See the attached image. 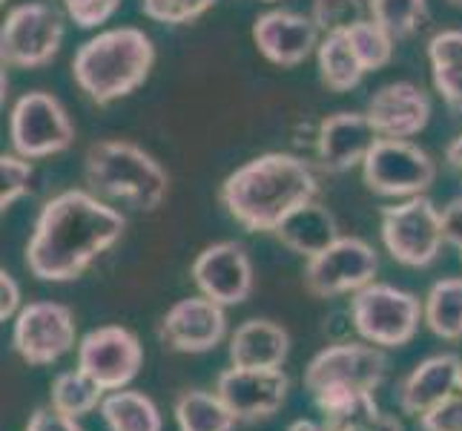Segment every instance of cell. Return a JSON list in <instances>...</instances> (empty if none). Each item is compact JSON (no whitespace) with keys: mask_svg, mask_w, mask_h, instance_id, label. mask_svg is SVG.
Instances as JSON below:
<instances>
[{"mask_svg":"<svg viewBox=\"0 0 462 431\" xmlns=\"http://www.w3.org/2000/svg\"><path fill=\"white\" fill-rule=\"evenodd\" d=\"M126 219L98 193L69 187L41 207L26 245V267L41 282H75L121 242Z\"/></svg>","mask_w":462,"mask_h":431,"instance_id":"6da1fadb","label":"cell"},{"mask_svg":"<svg viewBox=\"0 0 462 431\" xmlns=\"http://www.w3.org/2000/svg\"><path fill=\"white\" fill-rule=\"evenodd\" d=\"M319 196L310 162L293 153H262L236 167L218 187V201L250 233H276L301 204Z\"/></svg>","mask_w":462,"mask_h":431,"instance_id":"7a4b0ae2","label":"cell"},{"mask_svg":"<svg viewBox=\"0 0 462 431\" xmlns=\"http://www.w3.org/2000/svg\"><path fill=\"white\" fill-rule=\"evenodd\" d=\"M155 67V43L138 26H113L75 50L72 81L92 104L109 107L147 84Z\"/></svg>","mask_w":462,"mask_h":431,"instance_id":"3957f363","label":"cell"},{"mask_svg":"<svg viewBox=\"0 0 462 431\" xmlns=\"http://www.w3.org/2000/svg\"><path fill=\"white\" fill-rule=\"evenodd\" d=\"M84 182L92 193L152 213L170 193V175L144 147L124 138L95 141L84 153Z\"/></svg>","mask_w":462,"mask_h":431,"instance_id":"277c9868","label":"cell"},{"mask_svg":"<svg viewBox=\"0 0 462 431\" xmlns=\"http://www.w3.org/2000/svg\"><path fill=\"white\" fill-rule=\"evenodd\" d=\"M350 323L365 342L376 348H405L417 337L420 323H425V308L411 291L371 282L350 296Z\"/></svg>","mask_w":462,"mask_h":431,"instance_id":"5b68a950","label":"cell"},{"mask_svg":"<svg viewBox=\"0 0 462 431\" xmlns=\"http://www.w3.org/2000/svg\"><path fill=\"white\" fill-rule=\"evenodd\" d=\"M379 236L393 262L405 267L434 265L445 245L442 211L428 196H413L382 207Z\"/></svg>","mask_w":462,"mask_h":431,"instance_id":"8992f818","label":"cell"},{"mask_svg":"<svg viewBox=\"0 0 462 431\" xmlns=\"http://www.w3.org/2000/svg\"><path fill=\"white\" fill-rule=\"evenodd\" d=\"M437 182V162L411 138H376L362 162V184L382 199L425 196Z\"/></svg>","mask_w":462,"mask_h":431,"instance_id":"52a82bcc","label":"cell"},{"mask_svg":"<svg viewBox=\"0 0 462 431\" xmlns=\"http://www.w3.org/2000/svg\"><path fill=\"white\" fill-rule=\"evenodd\" d=\"M63 35L67 23L55 6L43 0L18 4L6 12L0 26V61L12 70H41L60 52Z\"/></svg>","mask_w":462,"mask_h":431,"instance_id":"ba28073f","label":"cell"},{"mask_svg":"<svg viewBox=\"0 0 462 431\" xmlns=\"http://www.w3.org/2000/svg\"><path fill=\"white\" fill-rule=\"evenodd\" d=\"M9 141L12 150L38 162L58 153H67L75 141V124L67 107L52 92H23L9 109Z\"/></svg>","mask_w":462,"mask_h":431,"instance_id":"9c48e42d","label":"cell"},{"mask_svg":"<svg viewBox=\"0 0 462 431\" xmlns=\"http://www.w3.org/2000/svg\"><path fill=\"white\" fill-rule=\"evenodd\" d=\"M379 257L376 250L359 236H339L330 248L316 253L305 262V291L316 299H333V296H354L365 285L376 282Z\"/></svg>","mask_w":462,"mask_h":431,"instance_id":"30bf717a","label":"cell"},{"mask_svg":"<svg viewBox=\"0 0 462 431\" xmlns=\"http://www.w3.org/2000/svg\"><path fill=\"white\" fill-rule=\"evenodd\" d=\"M388 374L385 351L371 342H333L322 348L305 369V389L313 394L333 389L376 391Z\"/></svg>","mask_w":462,"mask_h":431,"instance_id":"8fae6325","label":"cell"},{"mask_svg":"<svg viewBox=\"0 0 462 431\" xmlns=\"http://www.w3.org/2000/svg\"><path fill=\"white\" fill-rule=\"evenodd\" d=\"M78 325L69 305L52 299L29 302L14 316L12 348L26 365H52L75 348Z\"/></svg>","mask_w":462,"mask_h":431,"instance_id":"7c38bea8","label":"cell"},{"mask_svg":"<svg viewBox=\"0 0 462 431\" xmlns=\"http://www.w3.org/2000/svg\"><path fill=\"white\" fill-rule=\"evenodd\" d=\"M141 365H144V345L124 325L92 328L78 342V369L98 382L106 394L130 386Z\"/></svg>","mask_w":462,"mask_h":431,"instance_id":"4fadbf2b","label":"cell"},{"mask_svg":"<svg viewBox=\"0 0 462 431\" xmlns=\"http://www.w3.org/2000/svg\"><path fill=\"white\" fill-rule=\"evenodd\" d=\"M227 337V314L225 305L207 296H187L162 316L158 340L175 354H207L216 351Z\"/></svg>","mask_w":462,"mask_h":431,"instance_id":"5bb4252c","label":"cell"},{"mask_svg":"<svg viewBox=\"0 0 462 431\" xmlns=\"http://www.w3.org/2000/svg\"><path fill=\"white\" fill-rule=\"evenodd\" d=\"M291 379L282 369H227L216 379V394L238 423H259L288 403Z\"/></svg>","mask_w":462,"mask_h":431,"instance_id":"9a60e30c","label":"cell"},{"mask_svg":"<svg viewBox=\"0 0 462 431\" xmlns=\"http://www.w3.org/2000/svg\"><path fill=\"white\" fill-rule=\"evenodd\" d=\"M189 276H193L201 296L225 308L247 302L253 285H256L250 253L238 242H216L204 248L189 267Z\"/></svg>","mask_w":462,"mask_h":431,"instance_id":"2e32d148","label":"cell"},{"mask_svg":"<svg viewBox=\"0 0 462 431\" xmlns=\"http://www.w3.org/2000/svg\"><path fill=\"white\" fill-rule=\"evenodd\" d=\"M253 43L273 67L293 70L316 55L319 43H322V32L310 14L293 9H270L253 21Z\"/></svg>","mask_w":462,"mask_h":431,"instance_id":"e0dca14e","label":"cell"},{"mask_svg":"<svg viewBox=\"0 0 462 431\" xmlns=\"http://www.w3.org/2000/svg\"><path fill=\"white\" fill-rule=\"evenodd\" d=\"M431 95L411 81L382 84L365 107L379 138H413L431 121Z\"/></svg>","mask_w":462,"mask_h":431,"instance_id":"ac0fdd59","label":"cell"},{"mask_svg":"<svg viewBox=\"0 0 462 431\" xmlns=\"http://www.w3.org/2000/svg\"><path fill=\"white\" fill-rule=\"evenodd\" d=\"M376 138L379 136L368 116L339 109V113L322 118L316 130V164L325 173H347L362 167Z\"/></svg>","mask_w":462,"mask_h":431,"instance_id":"d6986e66","label":"cell"},{"mask_svg":"<svg viewBox=\"0 0 462 431\" xmlns=\"http://www.w3.org/2000/svg\"><path fill=\"white\" fill-rule=\"evenodd\" d=\"M462 360L457 354H434L413 365V371L400 382V408L411 417H422L457 391Z\"/></svg>","mask_w":462,"mask_h":431,"instance_id":"ffe728a7","label":"cell"},{"mask_svg":"<svg viewBox=\"0 0 462 431\" xmlns=\"http://www.w3.org/2000/svg\"><path fill=\"white\" fill-rule=\"evenodd\" d=\"M291 354V333L273 319H247L230 337L236 369H282Z\"/></svg>","mask_w":462,"mask_h":431,"instance_id":"44dd1931","label":"cell"},{"mask_svg":"<svg viewBox=\"0 0 462 431\" xmlns=\"http://www.w3.org/2000/svg\"><path fill=\"white\" fill-rule=\"evenodd\" d=\"M339 236L342 233H339L337 216H333L330 207H325L316 199L301 204L299 211H293L276 230L279 242L288 250L299 253V257H305V259H313L316 253L330 248Z\"/></svg>","mask_w":462,"mask_h":431,"instance_id":"7402d4cb","label":"cell"},{"mask_svg":"<svg viewBox=\"0 0 462 431\" xmlns=\"http://www.w3.org/2000/svg\"><path fill=\"white\" fill-rule=\"evenodd\" d=\"M101 417L109 431H164L162 411L152 397L141 391H109L101 403Z\"/></svg>","mask_w":462,"mask_h":431,"instance_id":"603a6c76","label":"cell"},{"mask_svg":"<svg viewBox=\"0 0 462 431\" xmlns=\"http://www.w3.org/2000/svg\"><path fill=\"white\" fill-rule=\"evenodd\" d=\"M316 70H319V81L330 92L356 89L362 84V78L368 75L362 70L347 35H322V43L316 50Z\"/></svg>","mask_w":462,"mask_h":431,"instance_id":"cb8c5ba5","label":"cell"},{"mask_svg":"<svg viewBox=\"0 0 462 431\" xmlns=\"http://www.w3.org/2000/svg\"><path fill=\"white\" fill-rule=\"evenodd\" d=\"M175 426L179 431H233L236 414L225 406V400L213 391H184L175 400Z\"/></svg>","mask_w":462,"mask_h":431,"instance_id":"d4e9b609","label":"cell"},{"mask_svg":"<svg viewBox=\"0 0 462 431\" xmlns=\"http://www.w3.org/2000/svg\"><path fill=\"white\" fill-rule=\"evenodd\" d=\"M422 308H425V325L434 337L445 342L462 340V276L434 282Z\"/></svg>","mask_w":462,"mask_h":431,"instance_id":"484cf974","label":"cell"},{"mask_svg":"<svg viewBox=\"0 0 462 431\" xmlns=\"http://www.w3.org/2000/svg\"><path fill=\"white\" fill-rule=\"evenodd\" d=\"M104 397H106V391L92 377H87L81 369L58 374L50 386V406L75 420H81L95 408H101Z\"/></svg>","mask_w":462,"mask_h":431,"instance_id":"4316f807","label":"cell"},{"mask_svg":"<svg viewBox=\"0 0 462 431\" xmlns=\"http://www.w3.org/2000/svg\"><path fill=\"white\" fill-rule=\"evenodd\" d=\"M368 18L385 26L396 41L413 38L428 21V0H365Z\"/></svg>","mask_w":462,"mask_h":431,"instance_id":"83f0119b","label":"cell"},{"mask_svg":"<svg viewBox=\"0 0 462 431\" xmlns=\"http://www.w3.org/2000/svg\"><path fill=\"white\" fill-rule=\"evenodd\" d=\"M350 46H354V52L362 63L365 72H379L385 70L388 63L393 61V46H396V38L385 26H379L376 21L365 18L359 21L354 29L345 32Z\"/></svg>","mask_w":462,"mask_h":431,"instance_id":"f1b7e54d","label":"cell"},{"mask_svg":"<svg viewBox=\"0 0 462 431\" xmlns=\"http://www.w3.org/2000/svg\"><path fill=\"white\" fill-rule=\"evenodd\" d=\"M368 14L365 0H313L310 18L322 35H345Z\"/></svg>","mask_w":462,"mask_h":431,"instance_id":"f546056e","label":"cell"},{"mask_svg":"<svg viewBox=\"0 0 462 431\" xmlns=\"http://www.w3.org/2000/svg\"><path fill=\"white\" fill-rule=\"evenodd\" d=\"M216 6V0H141L144 18L167 26H184L199 21Z\"/></svg>","mask_w":462,"mask_h":431,"instance_id":"4dcf8cb0","label":"cell"},{"mask_svg":"<svg viewBox=\"0 0 462 431\" xmlns=\"http://www.w3.org/2000/svg\"><path fill=\"white\" fill-rule=\"evenodd\" d=\"M32 175H35V167H32L29 158L18 155V153H4L0 155V211H9L14 201H21L29 187H32Z\"/></svg>","mask_w":462,"mask_h":431,"instance_id":"1f68e13d","label":"cell"},{"mask_svg":"<svg viewBox=\"0 0 462 431\" xmlns=\"http://www.w3.org/2000/svg\"><path fill=\"white\" fill-rule=\"evenodd\" d=\"M67 18L81 29H98L116 18L124 0H60Z\"/></svg>","mask_w":462,"mask_h":431,"instance_id":"d6a6232c","label":"cell"},{"mask_svg":"<svg viewBox=\"0 0 462 431\" xmlns=\"http://www.w3.org/2000/svg\"><path fill=\"white\" fill-rule=\"evenodd\" d=\"M431 78L445 107L462 116V63H431Z\"/></svg>","mask_w":462,"mask_h":431,"instance_id":"836d02e7","label":"cell"},{"mask_svg":"<svg viewBox=\"0 0 462 431\" xmlns=\"http://www.w3.org/2000/svg\"><path fill=\"white\" fill-rule=\"evenodd\" d=\"M422 431H462V391L457 389L448 400H442L420 417Z\"/></svg>","mask_w":462,"mask_h":431,"instance_id":"e575fe53","label":"cell"},{"mask_svg":"<svg viewBox=\"0 0 462 431\" xmlns=\"http://www.w3.org/2000/svg\"><path fill=\"white\" fill-rule=\"evenodd\" d=\"M23 431H84V428L75 417H67V414H60L50 406V408H38L32 414Z\"/></svg>","mask_w":462,"mask_h":431,"instance_id":"d590c367","label":"cell"},{"mask_svg":"<svg viewBox=\"0 0 462 431\" xmlns=\"http://www.w3.org/2000/svg\"><path fill=\"white\" fill-rule=\"evenodd\" d=\"M442 236L445 245L462 253V196H454L442 207Z\"/></svg>","mask_w":462,"mask_h":431,"instance_id":"8d00e7d4","label":"cell"},{"mask_svg":"<svg viewBox=\"0 0 462 431\" xmlns=\"http://www.w3.org/2000/svg\"><path fill=\"white\" fill-rule=\"evenodd\" d=\"M21 299H23V294H21V285H18V279H14L9 270H0V319H14L21 314Z\"/></svg>","mask_w":462,"mask_h":431,"instance_id":"74e56055","label":"cell"},{"mask_svg":"<svg viewBox=\"0 0 462 431\" xmlns=\"http://www.w3.org/2000/svg\"><path fill=\"white\" fill-rule=\"evenodd\" d=\"M445 162H448L462 175V133L457 138H451V144L445 147Z\"/></svg>","mask_w":462,"mask_h":431,"instance_id":"f35d334b","label":"cell"},{"mask_svg":"<svg viewBox=\"0 0 462 431\" xmlns=\"http://www.w3.org/2000/svg\"><path fill=\"white\" fill-rule=\"evenodd\" d=\"M288 431H328L325 423H313V420H296Z\"/></svg>","mask_w":462,"mask_h":431,"instance_id":"ab89813d","label":"cell"},{"mask_svg":"<svg viewBox=\"0 0 462 431\" xmlns=\"http://www.w3.org/2000/svg\"><path fill=\"white\" fill-rule=\"evenodd\" d=\"M448 4H451L454 9H462V0H448Z\"/></svg>","mask_w":462,"mask_h":431,"instance_id":"60d3db41","label":"cell"},{"mask_svg":"<svg viewBox=\"0 0 462 431\" xmlns=\"http://www.w3.org/2000/svg\"><path fill=\"white\" fill-rule=\"evenodd\" d=\"M457 389L462 391V369H459V382H457Z\"/></svg>","mask_w":462,"mask_h":431,"instance_id":"b9f144b4","label":"cell"},{"mask_svg":"<svg viewBox=\"0 0 462 431\" xmlns=\"http://www.w3.org/2000/svg\"><path fill=\"white\" fill-rule=\"evenodd\" d=\"M262 4H276V0H262Z\"/></svg>","mask_w":462,"mask_h":431,"instance_id":"7bdbcfd3","label":"cell"}]
</instances>
